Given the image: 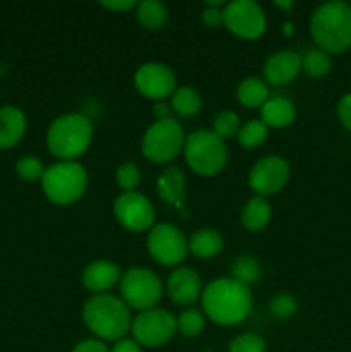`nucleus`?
I'll return each mask as SVG.
<instances>
[{
  "mask_svg": "<svg viewBox=\"0 0 351 352\" xmlns=\"http://www.w3.org/2000/svg\"><path fill=\"white\" fill-rule=\"evenodd\" d=\"M200 301L203 315L210 322L233 327L248 318L253 306V296L248 285L234 280L233 277H222L203 287Z\"/></svg>",
  "mask_w": 351,
  "mask_h": 352,
  "instance_id": "f257e3e1",
  "label": "nucleus"
},
{
  "mask_svg": "<svg viewBox=\"0 0 351 352\" xmlns=\"http://www.w3.org/2000/svg\"><path fill=\"white\" fill-rule=\"evenodd\" d=\"M83 322L96 339L103 342H117L131 332L133 316L131 309L119 296L107 292L93 294L86 299L83 306Z\"/></svg>",
  "mask_w": 351,
  "mask_h": 352,
  "instance_id": "f03ea898",
  "label": "nucleus"
},
{
  "mask_svg": "<svg viewBox=\"0 0 351 352\" xmlns=\"http://www.w3.org/2000/svg\"><path fill=\"white\" fill-rule=\"evenodd\" d=\"M310 34L317 48L327 54H343L351 48L350 2L320 3L310 16Z\"/></svg>",
  "mask_w": 351,
  "mask_h": 352,
  "instance_id": "7ed1b4c3",
  "label": "nucleus"
},
{
  "mask_svg": "<svg viewBox=\"0 0 351 352\" xmlns=\"http://www.w3.org/2000/svg\"><path fill=\"white\" fill-rule=\"evenodd\" d=\"M92 141L93 124L85 113H64L48 126V151L58 158V162H76V158L85 155Z\"/></svg>",
  "mask_w": 351,
  "mask_h": 352,
  "instance_id": "20e7f679",
  "label": "nucleus"
},
{
  "mask_svg": "<svg viewBox=\"0 0 351 352\" xmlns=\"http://www.w3.org/2000/svg\"><path fill=\"white\" fill-rule=\"evenodd\" d=\"M41 188L48 201L69 206L79 201L88 188V172L78 162H55L45 168Z\"/></svg>",
  "mask_w": 351,
  "mask_h": 352,
  "instance_id": "39448f33",
  "label": "nucleus"
},
{
  "mask_svg": "<svg viewBox=\"0 0 351 352\" xmlns=\"http://www.w3.org/2000/svg\"><path fill=\"white\" fill-rule=\"evenodd\" d=\"M182 155L189 168L203 177H212L222 172L229 158L226 141L210 129H198L188 134Z\"/></svg>",
  "mask_w": 351,
  "mask_h": 352,
  "instance_id": "423d86ee",
  "label": "nucleus"
},
{
  "mask_svg": "<svg viewBox=\"0 0 351 352\" xmlns=\"http://www.w3.org/2000/svg\"><path fill=\"white\" fill-rule=\"evenodd\" d=\"M186 133L178 120H155L141 138V153L153 164H169L182 153Z\"/></svg>",
  "mask_w": 351,
  "mask_h": 352,
  "instance_id": "0eeeda50",
  "label": "nucleus"
},
{
  "mask_svg": "<svg viewBox=\"0 0 351 352\" xmlns=\"http://www.w3.org/2000/svg\"><path fill=\"white\" fill-rule=\"evenodd\" d=\"M119 298L133 311H147L157 308L164 294V287L157 275L143 267H134L124 272L119 282Z\"/></svg>",
  "mask_w": 351,
  "mask_h": 352,
  "instance_id": "6e6552de",
  "label": "nucleus"
},
{
  "mask_svg": "<svg viewBox=\"0 0 351 352\" xmlns=\"http://www.w3.org/2000/svg\"><path fill=\"white\" fill-rule=\"evenodd\" d=\"M178 332V322L171 311L164 308H151L138 313L133 318L131 333L141 347L155 349L167 344Z\"/></svg>",
  "mask_w": 351,
  "mask_h": 352,
  "instance_id": "1a4fd4ad",
  "label": "nucleus"
},
{
  "mask_svg": "<svg viewBox=\"0 0 351 352\" xmlns=\"http://www.w3.org/2000/svg\"><path fill=\"white\" fill-rule=\"evenodd\" d=\"M147 250L157 263L164 267H176L182 263L189 253L188 239L172 223H157L148 230Z\"/></svg>",
  "mask_w": 351,
  "mask_h": 352,
  "instance_id": "9d476101",
  "label": "nucleus"
},
{
  "mask_svg": "<svg viewBox=\"0 0 351 352\" xmlns=\"http://www.w3.org/2000/svg\"><path fill=\"white\" fill-rule=\"evenodd\" d=\"M224 26L237 38L257 40L265 33L267 16L253 0H234L224 6Z\"/></svg>",
  "mask_w": 351,
  "mask_h": 352,
  "instance_id": "9b49d317",
  "label": "nucleus"
},
{
  "mask_svg": "<svg viewBox=\"0 0 351 352\" xmlns=\"http://www.w3.org/2000/svg\"><path fill=\"white\" fill-rule=\"evenodd\" d=\"M114 217L131 232H147L153 227L155 210L150 199L136 191H124L114 199Z\"/></svg>",
  "mask_w": 351,
  "mask_h": 352,
  "instance_id": "f8f14e48",
  "label": "nucleus"
},
{
  "mask_svg": "<svg viewBox=\"0 0 351 352\" xmlns=\"http://www.w3.org/2000/svg\"><path fill=\"white\" fill-rule=\"evenodd\" d=\"M289 175H291V167L286 158L279 155H267L255 162L253 167L250 168L248 184L257 192V196L267 198L279 192L288 184Z\"/></svg>",
  "mask_w": 351,
  "mask_h": 352,
  "instance_id": "ddd939ff",
  "label": "nucleus"
},
{
  "mask_svg": "<svg viewBox=\"0 0 351 352\" xmlns=\"http://www.w3.org/2000/svg\"><path fill=\"white\" fill-rule=\"evenodd\" d=\"M174 71L162 62H145L134 72V86L148 100L164 102L176 91Z\"/></svg>",
  "mask_w": 351,
  "mask_h": 352,
  "instance_id": "4468645a",
  "label": "nucleus"
},
{
  "mask_svg": "<svg viewBox=\"0 0 351 352\" xmlns=\"http://www.w3.org/2000/svg\"><path fill=\"white\" fill-rule=\"evenodd\" d=\"M165 289H167L172 301L179 306H191L193 302H196L202 298L203 292L202 278L189 267L176 268L169 275Z\"/></svg>",
  "mask_w": 351,
  "mask_h": 352,
  "instance_id": "2eb2a0df",
  "label": "nucleus"
},
{
  "mask_svg": "<svg viewBox=\"0 0 351 352\" xmlns=\"http://www.w3.org/2000/svg\"><path fill=\"white\" fill-rule=\"evenodd\" d=\"M301 72V55L295 50H279L272 54L264 64L265 82L272 86H284L296 79Z\"/></svg>",
  "mask_w": 351,
  "mask_h": 352,
  "instance_id": "dca6fc26",
  "label": "nucleus"
},
{
  "mask_svg": "<svg viewBox=\"0 0 351 352\" xmlns=\"http://www.w3.org/2000/svg\"><path fill=\"white\" fill-rule=\"evenodd\" d=\"M120 268L109 260H95L85 268L83 272V285L88 289L92 294H107L110 289L119 285Z\"/></svg>",
  "mask_w": 351,
  "mask_h": 352,
  "instance_id": "f3484780",
  "label": "nucleus"
},
{
  "mask_svg": "<svg viewBox=\"0 0 351 352\" xmlns=\"http://www.w3.org/2000/svg\"><path fill=\"white\" fill-rule=\"evenodd\" d=\"M296 107L286 96H270L260 109V120L268 129H281L295 122Z\"/></svg>",
  "mask_w": 351,
  "mask_h": 352,
  "instance_id": "a211bd4d",
  "label": "nucleus"
},
{
  "mask_svg": "<svg viewBox=\"0 0 351 352\" xmlns=\"http://www.w3.org/2000/svg\"><path fill=\"white\" fill-rule=\"evenodd\" d=\"M26 133V116L12 105L0 107V148H10L19 143Z\"/></svg>",
  "mask_w": 351,
  "mask_h": 352,
  "instance_id": "6ab92c4d",
  "label": "nucleus"
},
{
  "mask_svg": "<svg viewBox=\"0 0 351 352\" xmlns=\"http://www.w3.org/2000/svg\"><path fill=\"white\" fill-rule=\"evenodd\" d=\"M272 219V206L267 198L264 196H257L248 199L244 203L243 210H241V223L250 232H258V230L265 229Z\"/></svg>",
  "mask_w": 351,
  "mask_h": 352,
  "instance_id": "aec40b11",
  "label": "nucleus"
},
{
  "mask_svg": "<svg viewBox=\"0 0 351 352\" xmlns=\"http://www.w3.org/2000/svg\"><path fill=\"white\" fill-rule=\"evenodd\" d=\"M189 253L195 254L196 258L209 260V258L217 256L224 250V237L219 230L215 229H198L191 234L188 239Z\"/></svg>",
  "mask_w": 351,
  "mask_h": 352,
  "instance_id": "412c9836",
  "label": "nucleus"
},
{
  "mask_svg": "<svg viewBox=\"0 0 351 352\" xmlns=\"http://www.w3.org/2000/svg\"><path fill=\"white\" fill-rule=\"evenodd\" d=\"M184 189H186V181L182 172L178 167H169L158 175L157 181V191L160 195L162 199L172 203L176 206L182 205V199H184Z\"/></svg>",
  "mask_w": 351,
  "mask_h": 352,
  "instance_id": "4be33fe9",
  "label": "nucleus"
},
{
  "mask_svg": "<svg viewBox=\"0 0 351 352\" xmlns=\"http://www.w3.org/2000/svg\"><path fill=\"white\" fill-rule=\"evenodd\" d=\"M236 96L240 103L248 109H258L264 107V103L270 98L268 93V85L258 78H244L241 79L236 88Z\"/></svg>",
  "mask_w": 351,
  "mask_h": 352,
  "instance_id": "5701e85b",
  "label": "nucleus"
},
{
  "mask_svg": "<svg viewBox=\"0 0 351 352\" xmlns=\"http://www.w3.org/2000/svg\"><path fill=\"white\" fill-rule=\"evenodd\" d=\"M136 19L145 30H160L169 19L167 6L157 0H143L136 6Z\"/></svg>",
  "mask_w": 351,
  "mask_h": 352,
  "instance_id": "b1692460",
  "label": "nucleus"
},
{
  "mask_svg": "<svg viewBox=\"0 0 351 352\" xmlns=\"http://www.w3.org/2000/svg\"><path fill=\"white\" fill-rule=\"evenodd\" d=\"M171 105L181 116H196L202 109V96L198 95L196 89L189 88V86H178L171 96Z\"/></svg>",
  "mask_w": 351,
  "mask_h": 352,
  "instance_id": "393cba45",
  "label": "nucleus"
},
{
  "mask_svg": "<svg viewBox=\"0 0 351 352\" xmlns=\"http://www.w3.org/2000/svg\"><path fill=\"white\" fill-rule=\"evenodd\" d=\"M332 69V55L320 48H312L301 57V71L310 78H323Z\"/></svg>",
  "mask_w": 351,
  "mask_h": 352,
  "instance_id": "a878e982",
  "label": "nucleus"
},
{
  "mask_svg": "<svg viewBox=\"0 0 351 352\" xmlns=\"http://www.w3.org/2000/svg\"><path fill=\"white\" fill-rule=\"evenodd\" d=\"M231 277L234 280L241 282L244 285H251L255 282L260 280V265L250 254H240V256L234 258L233 267H231Z\"/></svg>",
  "mask_w": 351,
  "mask_h": 352,
  "instance_id": "bb28decb",
  "label": "nucleus"
},
{
  "mask_svg": "<svg viewBox=\"0 0 351 352\" xmlns=\"http://www.w3.org/2000/svg\"><path fill=\"white\" fill-rule=\"evenodd\" d=\"M268 136V127L260 119H251L243 124L237 133V143L243 148H257L265 143Z\"/></svg>",
  "mask_w": 351,
  "mask_h": 352,
  "instance_id": "cd10ccee",
  "label": "nucleus"
},
{
  "mask_svg": "<svg viewBox=\"0 0 351 352\" xmlns=\"http://www.w3.org/2000/svg\"><path fill=\"white\" fill-rule=\"evenodd\" d=\"M176 322H178V332L181 336L188 337V339L198 337L203 332V329H205V315L195 308L184 309L176 318Z\"/></svg>",
  "mask_w": 351,
  "mask_h": 352,
  "instance_id": "c85d7f7f",
  "label": "nucleus"
},
{
  "mask_svg": "<svg viewBox=\"0 0 351 352\" xmlns=\"http://www.w3.org/2000/svg\"><path fill=\"white\" fill-rule=\"evenodd\" d=\"M240 129H241L240 116L231 112V110H222V112H219L215 117H213L212 129L210 131H212L215 136H219L222 141H226L229 140V138L237 136Z\"/></svg>",
  "mask_w": 351,
  "mask_h": 352,
  "instance_id": "c756f323",
  "label": "nucleus"
},
{
  "mask_svg": "<svg viewBox=\"0 0 351 352\" xmlns=\"http://www.w3.org/2000/svg\"><path fill=\"white\" fill-rule=\"evenodd\" d=\"M268 311L277 320H289L298 311V302L288 292H277L268 301Z\"/></svg>",
  "mask_w": 351,
  "mask_h": 352,
  "instance_id": "7c9ffc66",
  "label": "nucleus"
},
{
  "mask_svg": "<svg viewBox=\"0 0 351 352\" xmlns=\"http://www.w3.org/2000/svg\"><path fill=\"white\" fill-rule=\"evenodd\" d=\"M116 182L124 191H136L141 182V170L134 162H124L116 168Z\"/></svg>",
  "mask_w": 351,
  "mask_h": 352,
  "instance_id": "2f4dec72",
  "label": "nucleus"
},
{
  "mask_svg": "<svg viewBox=\"0 0 351 352\" xmlns=\"http://www.w3.org/2000/svg\"><path fill=\"white\" fill-rule=\"evenodd\" d=\"M267 344L258 333H241L229 342V352H265Z\"/></svg>",
  "mask_w": 351,
  "mask_h": 352,
  "instance_id": "473e14b6",
  "label": "nucleus"
},
{
  "mask_svg": "<svg viewBox=\"0 0 351 352\" xmlns=\"http://www.w3.org/2000/svg\"><path fill=\"white\" fill-rule=\"evenodd\" d=\"M16 172L23 181L33 182V181H41V177H43L45 174V167L43 164H41L40 158L23 157L17 160Z\"/></svg>",
  "mask_w": 351,
  "mask_h": 352,
  "instance_id": "72a5a7b5",
  "label": "nucleus"
},
{
  "mask_svg": "<svg viewBox=\"0 0 351 352\" xmlns=\"http://www.w3.org/2000/svg\"><path fill=\"white\" fill-rule=\"evenodd\" d=\"M224 6H226L224 2H206L205 9L202 12L203 24L209 28H217L220 24H224Z\"/></svg>",
  "mask_w": 351,
  "mask_h": 352,
  "instance_id": "f704fd0d",
  "label": "nucleus"
},
{
  "mask_svg": "<svg viewBox=\"0 0 351 352\" xmlns=\"http://www.w3.org/2000/svg\"><path fill=\"white\" fill-rule=\"evenodd\" d=\"M336 112L341 126L351 133V93H346V95L341 96V100L337 102Z\"/></svg>",
  "mask_w": 351,
  "mask_h": 352,
  "instance_id": "c9c22d12",
  "label": "nucleus"
},
{
  "mask_svg": "<svg viewBox=\"0 0 351 352\" xmlns=\"http://www.w3.org/2000/svg\"><path fill=\"white\" fill-rule=\"evenodd\" d=\"M71 352H110L107 344L103 340L96 339V337H89V339H83L72 347Z\"/></svg>",
  "mask_w": 351,
  "mask_h": 352,
  "instance_id": "e433bc0d",
  "label": "nucleus"
},
{
  "mask_svg": "<svg viewBox=\"0 0 351 352\" xmlns=\"http://www.w3.org/2000/svg\"><path fill=\"white\" fill-rule=\"evenodd\" d=\"M100 6L112 12H127L131 9H136L138 2L134 0H109V2H100Z\"/></svg>",
  "mask_w": 351,
  "mask_h": 352,
  "instance_id": "4c0bfd02",
  "label": "nucleus"
},
{
  "mask_svg": "<svg viewBox=\"0 0 351 352\" xmlns=\"http://www.w3.org/2000/svg\"><path fill=\"white\" fill-rule=\"evenodd\" d=\"M110 352H143L141 351V346L134 339H120L117 342H114L112 349Z\"/></svg>",
  "mask_w": 351,
  "mask_h": 352,
  "instance_id": "58836bf2",
  "label": "nucleus"
},
{
  "mask_svg": "<svg viewBox=\"0 0 351 352\" xmlns=\"http://www.w3.org/2000/svg\"><path fill=\"white\" fill-rule=\"evenodd\" d=\"M153 116L157 120L171 119V107H169L165 102H155Z\"/></svg>",
  "mask_w": 351,
  "mask_h": 352,
  "instance_id": "ea45409f",
  "label": "nucleus"
},
{
  "mask_svg": "<svg viewBox=\"0 0 351 352\" xmlns=\"http://www.w3.org/2000/svg\"><path fill=\"white\" fill-rule=\"evenodd\" d=\"M275 6L281 7V9H284V10H289L292 7V2H289V0L288 2H275Z\"/></svg>",
  "mask_w": 351,
  "mask_h": 352,
  "instance_id": "a19ab883",
  "label": "nucleus"
},
{
  "mask_svg": "<svg viewBox=\"0 0 351 352\" xmlns=\"http://www.w3.org/2000/svg\"><path fill=\"white\" fill-rule=\"evenodd\" d=\"M291 31H292V24L291 23H286L284 24V33L286 34H291Z\"/></svg>",
  "mask_w": 351,
  "mask_h": 352,
  "instance_id": "79ce46f5",
  "label": "nucleus"
},
{
  "mask_svg": "<svg viewBox=\"0 0 351 352\" xmlns=\"http://www.w3.org/2000/svg\"><path fill=\"white\" fill-rule=\"evenodd\" d=\"M350 6H351V2H350Z\"/></svg>",
  "mask_w": 351,
  "mask_h": 352,
  "instance_id": "37998d69",
  "label": "nucleus"
}]
</instances>
